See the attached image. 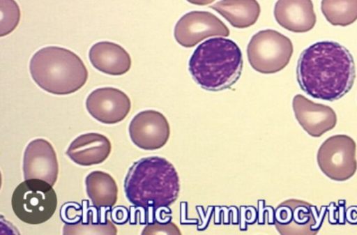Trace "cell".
Instances as JSON below:
<instances>
[{
	"mask_svg": "<svg viewBox=\"0 0 357 235\" xmlns=\"http://www.w3.org/2000/svg\"><path fill=\"white\" fill-rule=\"evenodd\" d=\"M356 67L350 52L340 43L317 42L301 54L296 67L300 88L310 96L335 101L353 86Z\"/></svg>",
	"mask_w": 357,
	"mask_h": 235,
	"instance_id": "1",
	"label": "cell"
},
{
	"mask_svg": "<svg viewBox=\"0 0 357 235\" xmlns=\"http://www.w3.org/2000/svg\"><path fill=\"white\" fill-rule=\"evenodd\" d=\"M127 199L136 208L155 212L177 199L180 181L174 165L159 156L143 158L130 167L124 179Z\"/></svg>",
	"mask_w": 357,
	"mask_h": 235,
	"instance_id": "2",
	"label": "cell"
},
{
	"mask_svg": "<svg viewBox=\"0 0 357 235\" xmlns=\"http://www.w3.org/2000/svg\"><path fill=\"white\" fill-rule=\"evenodd\" d=\"M242 69L239 47L232 40L222 37L210 38L198 45L188 63L193 79L210 91L231 87L241 77Z\"/></svg>",
	"mask_w": 357,
	"mask_h": 235,
	"instance_id": "3",
	"label": "cell"
},
{
	"mask_svg": "<svg viewBox=\"0 0 357 235\" xmlns=\"http://www.w3.org/2000/svg\"><path fill=\"white\" fill-rule=\"evenodd\" d=\"M31 76L44 91L68 95L86 82L88 70L80 57L64 47L47 46L38 50L29 63Z\"/></svg>",
	"mask_w": 357,
	"mask_h": 235,
	"instance_id": "4",
	"label": "cell"
},
{
	"mask_svg": "<svg viewBox=\"0 0 357 235\" xmlns=\"http://www.w3.org/2000/svg\"><path fill=\"white\" fill-rule=\"evenodd\" d=\"M11 205L20 220L29 225H38L53 215L57 206V197L52 185L47 182L26 179L14 190Z\"/></svg>",
	"mask_w": 357,
	"mask_h": 235,
	"instance_id": "5",
	"label": "cell"
},
{
	"mask_svg": "<svg viewBox=\"0 0 357 235\" xmlns=\"http://www.w3.org/2000/svg\"><path fill=\"white\" fill-rule=\"evenodd\" d=\"M291 40L273 29L261 30L251 38L247 55L250 66L263 74H273L284 68L293 54Z\"/></svg>",
	"mask_w": 357,
	"mask_h": 235,
	"instance_id": "6",
	"label": "cell"
},
{
	"mask_svg": "<svg viewBox=\"0 0 357 235\" xmlns=\"http://www.w3.org/2000/svg\"><path fill=\"white\" fill-rule=\"evenodd\" d=\"M356 142L346 135H336L327 138L320 146L317 161L321 171L329 179L344 181L351 178L357 170Z\"/></svg>",
	"mask_w": 357,
	"mask_h": 235,
	"instance_id": "7",
	"label": "cell"
},
{
	"mask_svg": "<svg viewBox=\"0 0 357 235\" xmlns=\"http://www.w3.org/2000/svg\"><path fill=\"white\" fill-rule=\"evenodd\" d=\"M325 212L303 200L289 199L275 209V226L280 234H316Z\"/></svg>",
	"mask_w": 357,
	"mask_h": 235,
	"instance_id": "8",
	"label": "cell"
},
{
	"mask_svg": "<svg viewBox=\"0 0 357 235\" xmlns=\"http://www.w3.org/2000/svg\"><path fill=\"white\" fill-rule=\"evenodd\" d=\"M174 35L181 46L192 47L211 36H228L229 30L211 13L190 11L178 20L174 26Z\"/></svg>",
	"mask_w": 357,
	"mask_h": 235,
	"instance_id": "9",
	"label": "cell"
},
{
	"mask_svg": "<svg viewBox=\"0 0 357 235\" xmlns=\"http://www.w3.org/2000/svg\"><path fill=\"white\" fill-rule=\"evenodd\" d=\"M132 143L139 149L154 151L164 146L170 136V126L166 117L153 109L137 114L128 127Z\"/></svg>",
	"mask_w": 357,
	"mask_h": 235,
	"instance_id": "10",
	"label": "cell"
},
{
	"mask_svg": "<svg viewBox=\"0 0 357 235\" xmlns=\"http://www.w3.org/2000/svg\"><path fill=\"white\" fill-rule=\"evenodd\" d=\"M86 108L96 120L105 124H115L123 121L131 108L128 96L114 87H101L93 90L86 99Z\"/></svg>",
	"mask_w": 357,
	"mask_h": 235,
	"instance_id": "11",
	"label": "cell"
},
{
	"mask_svg": "<svg viewBox=\"0 0 357 235\" xmlns=\"http://www.w3.org/2000/svg\"><path fill=\"white\" fill-rule=\"evenodd\" d=\"M22 169L25 180L40 179L53 186L57 180L59 164L52 145L42 138L31 141L24 150Z\"/></svg>",
	"mask_w": 357,
	"mask_h": 235,
	"instance_id": "12",
	"label": "cell"
},
{
	"mask_svg": "<svg viewBox=\"0 0 357 235\" xmlns=\"http://www.w3.org/2000/svg\"><path fill=\"white\" fill-rule=\"evenodd\" d=\"M292 107L298 123L312 137L321 136L337 123L336 114L331 107L315 103L301 94L294 97Z\"/></svg>",
	"mask_w": 357,
	"mask_h": 235,
	"instance_id": "13",
	"label": "cell"
},
{
	"mask_svg": "<svg viewBox=\"0 0 357 235\" xmlns=\"http://www.w3.org/2000/svg\"><path fill=\"white\" fill-rule=\"evenodd\" d=\"M273 13L282 27L294 33L312 29L317 21L312 0H278Z\"/></svg>",
	"mask_w": 357,
	"mask_h": 235,
	"instance_id": "14",
	"label": "cell"
},
{
	"mask_svg": "<svg viewBox=\"0 0 357 235\" xmlns=\"http://www.w3.org/2000/svg\"><path fill=\"white\" fill-rule=\"evenodd\" d=\"M111 150L112 144L107 137L89 132L76 137L69 145L66 154L79 165L91 166L104 162Z\"/></svg>",
	"mask_w": 357,
	"mask_h": 235,
	"instance_id": "15",
	"label": "cell"
},
{
	"mask_svg": "<svg viewBox=\"0 0 357 235\" xmlns=\"http://www.w3.org/2000/svg\"><path fill=\"white\" fill-rule=\"evenodd\" d=\"M89 58L98 70L109 75H121L131 66V58L126 50L117 43L100 41L91 46Z\"/></svg>",
	"mask_w": 357,
	"mask_h": 235,
	"instance_id": "16",
	"label": "cell"
},
{
	"mask_svg": "<svg viewBox=\"0 0 357 235\" xmlns=\"http://www.w3.org/2000/svg\"><path fill=\"white\" fill-rule=\"evenodd\" d=\"M83 213L81 221L73 225L65 224L63 234H116L117 229L113 223L108 220L107 214L110 210L100 209L92 205L89 206V201L82 202Z\"/></svg>",
	"mask_w": 357,
	"mask_h": 235,
	"instance_id": "17",
	"label": "cell"
},
{
	"mask_svg": "<svg viewBox=\"0 0 357 235\" xmlns=\"http://www.w3.org/2000/svg\"><path fill=\"white\" fill-rule=\"evenodd\" d=\"M210 8L238 29L253 25L258 20L261 11L257 0H221Z\"/></svg>",
	"mask_w": 357,
	"mask_h": 235,
	"instance_id": "18",
	"label": "cell"
},
{
	"mask_svg": "<svg viewBox=\"0 0 357 235\" xmlns=\"http://www.w3.org/2000/svg\"><path fill=\"white\" fill-rule=\"evenodd\" d=\"M86 194L92 205L100 209L112 210L118 199V187L108 173L93 171L85 179Z\"/></svg>",
	"mask_w": 357,
	"mask_h": 235,
	"instance_id": "19",
	"label": "cell"
},
{
	"mask_svg": "<svg viewBox=\"0 0 357 235\" xmlns=\"http://www.w3.org/2000/svg\"><path fill=\"white\" fill-rule=\"evenodd\" d=\"M321 9L333 26H346L357 20V0H321Z\"/></svg>",
	"mask_w": 357,
	"mask_h": 235,
	"instance_id": "20",
	"label": "cell"
},
{
	"mask_svg": "<svg viewBox=\"0 0 357 235\" xmlns=\"http://www.w3.org/2000/svg\"><path fill=\"white\" fill-rule=\"evenodd\" d=\"M0 36L3 37L17 27L21 13L20 7L15 0H0Z\"/></svg>",
	"mask_w": 357,
	"mask_h": 235,
	"instance_id": "21",
	"label": "cell"
},
{
	"mask_svg": "<svg viewBox=\"0 0 357 235\" xmlns=\"http://www.w3.org/2000/svg\"><path fill=\"white\" fill-rule=\"evenodd\" d=\"M82 205L69 202L63 204L60 209V218L63 222L68 225L79 223L82 218Z\"/></svg>",
	"mask_w": 357,
	"mask_h": 235,
	"instance_id": "22",
	"label": "cell"
},
{
	"mask_svg": "<svg viewBox=\"0 0 357 235\" xmlns=\"http://www.w3.org/2000/svg\"><path fill=\"white\" fill-rule=\"evenodd\" d=\"M180 234L177 226L171 222L162 224L160 222H151L146 227H144L142 232V234Z\"/></svg>",
	"mask_w": 357,
	"mask_h": 235,
	"instance_id": "23",
	"label": "cell"
},
{
	"mask_svg": "<svg viewBox=\"0 0 357 235\" xmlns=\"http://www.w3.org/2000/svg\"><path fill=\"white\" fill-rule=\"evenodd\" d=\"M130 211L124 206L114 207L110 211V218L113 223L124 225L130 220Z\"/></svg>",
	"mask_w": 357,
	"mask_h": 235,
	"instance_id": "24",
	"label": "cell"
},
{
	"mask_svg": "<svg viewBox=\"0 0 357 235\" xmlns=\"http://www.w3.org/2000/svg\"><path fill=\"white\" fill-rule=\"evenodd\" d=\"M190 3L199 6H205L211 3L215 0H186Z\"/></svg>",
	"mask_w": 357,
	"mask_h": 235,
	"instance_id": "25",
	"label": "cell"
}]
</instances>
